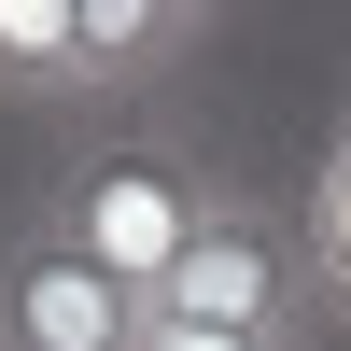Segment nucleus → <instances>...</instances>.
<instances>
[{
  "mask_svg": "<svg viewBox=\"0 0 351 351\" xmlns=\"http://www.w3.org/2000/svg\"><path fill=\"white\" fill-rule=\"evenodd\" d=\"M211 211H225V183L183 155V141H155V127H99L71 169H56V197H43V239H71L84 267H112V281H141V295H155Z\"/></svg>",
  "mask_w": 351,
  "mask_h": 351,
  "instance_id": "f257e3e1",
  "label": "nucleus"
},
{
  "mask_svg": "<svg viewBox=\"0 0 351 351\" xmlns=\"http://www.w3.org/2000/svg\"><path fill=\"white\" fill-rule=\"evenodd\" d=\"M155 309H169V324H225V337H295V309H309V253H295V225H281V211L225 197V211L183 239V267L155 281Z\"/></svg>",
  "mask_w": 351,
  "mask_h": 351,
  "instance_id": "f03ea898",
  "label": "nucleus"
},
{
  "mask_svg": "<svg viewBox=\"0 0 351 351\" xmlns=\"http://www.w3.org/2000/svg\"><path fill=\"white\" fill-rule=\"evenodd\" d=\"M141 337H155V295H141V281L84 267L43 225L0 253V351H141Z\"/></svg>",
  "mask_w": 351,
  "mask_h": 351,
  "instance_id": "7ed1b4c3",
  "label": "nucleus"
},
{
  "mask_svg": "<svg viewBox=\"0 0 351 351\" xmlns=\"http://www.w3.org/2000/svg\"><path fill=\"white\" fill-rule=\"evenodd\" d=\"M197 14H211V0H71V56H84V99H127V84H155L169 56L197 43Z\"/></svg>",
  "mask_w": 351,
  "mask_h": 351,
  "instance_id": "20e7f679",
  "label": "nucleus"
},
{
  "mask_svg": "<svg viewBox=\"0 0 351 351\" xmlns=\"http://www.w3.org/2000/svg\"><path fill=\"white\" fill-rule=\"evenodd\" d=\"M0 99H84L71 0H0Z\"/></svg>",
  "mask_w": 351,
  "mask_h": 351,
  "instance_id": "39448f33",
  "label": "nucleus"
},
{
  "mask_svg": "<svg viewBox=\"0 0 351 351\" xmlns=\"http://www.w3.org/2000/svg\"><path fill=\"white\" fill-rule=\"evenodd\" d=\"M141 351H295V337H225V324H169V309H155Z\"/></svg>",
  "mask_w": 351,
  "mask_h": 351,
  "instance_id": "423d86ee",
  "label": "nucleus"
}]
</instances>
